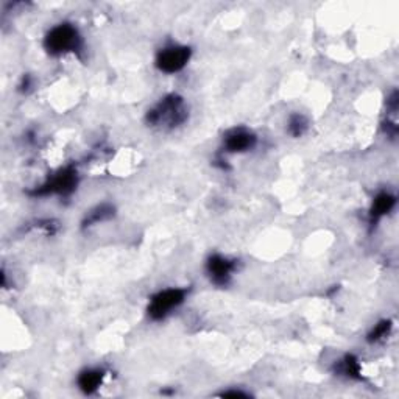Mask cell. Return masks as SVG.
I'll list each match as a JSON object with an SVG mask.
<instances>
[{
    "label": "cell",
    "instance_id": "cell-13",
    "mask_svg": "<svg viewBox=\"0 0 399 399\" xmlns=\"http://www.w3.org/2000/svg\"><path fill=\"white\" fill-rule=\"evenodd\" d=\"M390 331H391V321L384 320V321H381V323H377L373 327V331L368 334V341H371V343L381 341V340H384L385 337H387V335L390 334Z\"/></svg>",
    "mask_w": 399,
    "mask_h": 399
},
{
    "label": "cell",
    "instance_id": "cell-14",
    "mask_svg": "<svg viewBox=\"0 0 399 399\" xmlns=\"http://www.w3.org/2000/svg\"><path fill=\"white\" fill-rule=\"evenodd\" d=\"M222 396H234V398H247L248 395L243 391H225Z\"/></svg>",
    "mask_w": 399,
    "mask_h": 399
},
{
    "label": "cell",
    "instance_id": "cell-5",
    "mask_svg": "<svg viewBox=\"0 0 399 399\" xmlns=\"http://www.w3.org/2000/svg\"><path fill=\"white\" fill-rule=\"evenodd\" d=\"M192 57L191 47L187 46H169L159 50L156 57V67L164 74H177L187 66Z\"/></svg>",
    "mask_w": 399,
    "mask_h": 399
},
{
    "label": "cell",
    "instance_id": "cell-3",
    "mask_svg": "<svg viewBox=\"0 0 399 399\" xmlns=\"http://www.w3.org/2000/svg\"><path fill=\"white\" fill-rule=\"evenodd\" d=\"M187 297V289L181 287H170V289L159 290L150 298L147 313L153 321H161L169 317L173 309H177L184 303Z\"/></svg>",
    "mask_w": 399,
    "mask_h": 399
},
{
    "label": "cell",
    "instance_id": "cell-10",
    "mask_svg": "<svg viewBox=\"0 0 399 399\" xmlns=\"http://www.w3.org/2000/svg\"><path fill=\"white\" fill-rule=\"evenodd\" d=\"M337 373L341 376H346L349 379H360V363L357 357L348 354L337 363Z\"/></svg>",
    "mask_w": 399,
    "mask_h": 399
},
{
    "label": "cell",
    "instance_id": "cell-2",
    "mask_svg": "<svg viewBox=\"0 0 399 399\" xmlns=\"http://www.w3.org/2000/svg\"><path fill=\"white\" fill-rule=\"evenodd\" d=\"M44 47L48 53L55 55V57L76 52L81 47V34L72 24H58L46 34Z\"/></svg>",
    "mask_w": 399,
    "mask_h": 399
},
{
    "label": "cell",
    "instance_id": "cell-7",
    "mask_svg": "<svg viewBox=\"0 0 399 399\" xmlns=\"http://www.w3.org/2000/svg\"><path fill=\"white\" fill-rule=\"evenodd\" d=\"M257 144V137L255 133L247 128H234L229 130L223 137V147L228 153H245L253 150Z\"/></svg>",
    "mask_w": 399,
    "mask_h": 399
},
{
    "label": "cell",
    "instance_id": "cell-8",
    "mask_svg": "<svg viewBox=\"0 0 399 399\" xmlns=\"http://www.w3.org/2000/svg\"><path fill=\"white\" fill-rule=\"evenodd\" d=\"M104 379V371L100 368H88L81 371L79 376V387L86 395H93L94 391L99 390Z\"/></svg>",
    "mask_w": 399,
    "mask_h": 399
},
{
    "label": "cell",
    "instance_id": "cell-12",
    "mask_svg": "<svg viewBox=\"0 0 399 399\" xmlns=\"http://www.w3.org/2000/svg\"><path fill=\"white\" fill-rule=\"evenodd\" d=\"M307 127H309V122L303 114H293L287 123V131L292 137H301L307 131Z\"/></svg>",
    "mask_w": 399,
    "mask_h": 399
},
{
    "label": "cell",
    "instance_id": "cell-11",
    "mask_svg": "<svg viewBox=\"0 0 399 399\" xmlns=\"http://www.w3.org/2000/svg\"><path fill=\"white\" fill-rule=\"evenodd\" d=\"M113 215H114V208L111 205L97 206L86 215V219L83 220V228H89L100 222H107L109 219H113Z\"/></svg>",
    "mask_w": 399,
    "mask_h": 399
},
{
    "label": "cell",
    "instance_id": "cell-1",
    "mask_svg": "<svg viewBox=\"0 0 399 399\" xmlns=\"http://www.w3.org/2000/svg\"><path fill=\"white\" fill-rule=\"evenodd\" d=\"M189 117V111L183 97L178 94H169L161 99L149 113H147V122L151 127L173 130L183 125Z\"/></svg>",
    "mask_w": 399,
    "mask_h": 399
},
{
    "label": "cell",
    "instance_id": "cell-4",
    "mask_svg": "<svg viewBox=\"0 0 399 399\" xmlns=\"http://www.w3.org/2000/svg\"><path fill=\"white\" fill-rule=\"evenodd\" d=\"M76 186H79V172L74 167H66L60 170L55 177H52L44 184L34 189L32 195L34 197H48V195H61L67 197L71 195Z\"/></svg>",
    "mask_w": 399,
    "mask_h": 399
},
{
    "label": "cell",
    "instance_id": "cell-9",
    "mask_svg": "<svg viewBox=\"0 0 399 399\" xmlns=\"http://www.w3.org/2000/svg\"><path fill=\"white\" fill-rule=\"evenodd\" d=\"M395 205H396V198L391 194L382 192V194L377 195L373 201V206H371V211H370L371 223L379 222L384 215H387L391 209L395 208Z\"/></svg>",
    "mask_w": 399,
    "mask_h": 399
},
{
    "label": "cell",
    "instance_id": "cell-6",
    "mask_svg": "<svg viewBox=\"0 0 399 399\" xmlns=\"http://www.w3.org/2000/svg\"><path fill=\"white\" fill-rule=\"evenodd\" d=\"M237 269V261L222 255H211L206 262V273L215 285H228L233 273Z\"/></svg>",
    "mask_w": 399,
    "mask_h": 399
}]
</instances>
